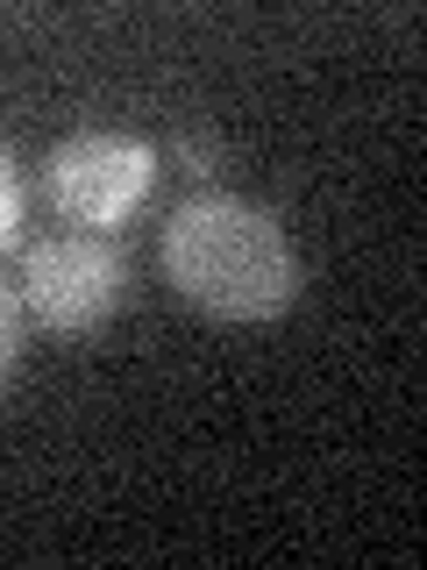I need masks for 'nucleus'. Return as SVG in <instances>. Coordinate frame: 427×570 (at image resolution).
<instances>
[{
	"label": "nucleus",
	"instance_id": "nucleus-5",
	"mask_svg": "<svg viewBox=\"0 0 427 570\" xmlns=\"http://www.w3.org/2000/svg\"><path fill=\"white\" fill-rule=\"evenodd\" d=\"M171 157H178L192 178H221V171H228V142H214V136H178Z\"/></svg>",
	"mask_w": 427,
	"mask_h": 570
},
{
	"label": "nucleus",
	"instance_id": "nucleus-3",
	"mask_svg": "<svg viewBox=\"0 0 427 570\" xmlns=\"http://www.w3.org/2000/svg\"><path fill=\"white\" fill-rule=\"evenodd\" d=\"M150 178H157V150L142 136L79 129V136H64L58 150H50L43 193H50V207H58L64 222L107 236V228H121L142 200H150Z\"/></svg>",
	"mask_w": 427,
	"mask_h": 570
},
{
	"label": "nucleus",
	"instance_id": "nucleus-4",
	"mask_svg": "<svg viewBox=\"0 0 427 570\" xmlns=\"http://www.w3.org/2000/svg\"><path fill=\"white\" fill-rule=\"evenodd\" d=\"M14 228H22V165H14V150L0 142V249L14 243Z\"/></svg>",
	"mask_w": 427,
	"mask_h": 570
},
{
	"label": "nucleus",
	"instance_id": "nucleus-2",
	"mask_svg": "<svg viewBox=\"0 0 427 570\" xmlns=\"http://www.w3.org/2000/svg\"><path fill=\"white\" fill-rule=\"evenodd\" d=\"M14 293H22V314L43 321L50 335H93L129 299V257H121L115 236H93V228L50 236V243H29Z\"/></svg>",
	"mask_w": 427,
	"mask_h": 570
},
{
	"label": "nucleus",
	"instance_id": "nucleus-6",
	"mask_svg": "<svg viewBox=\"0 0 427 570\" xmlns=\"http://www.w3.org/2000/svg\"><path fill=\"white\" fill-rule=\"evenodd\" d=\"M14 356H22V293L0 278V385H8Z\"/></svg>",
	"mask_w": 427,
	"mask_h": 570
},
{
	"label": "nucleus",
	"instance_id": "nucleus-1",
	"mask_svg": "<svg viewBox=\"0 0 427 570\" xmlns=\"http://www.w3.org/2000/svg\"><path fill=\"white\" fill-rule=\"evenodd\" d=\"M165 272L214 321H278L299 299V249L285 222L236 193H192L171 207Z\"/></svg>",
	"mask_w": 427,
	"mask_h": 570
}]
</instances>
